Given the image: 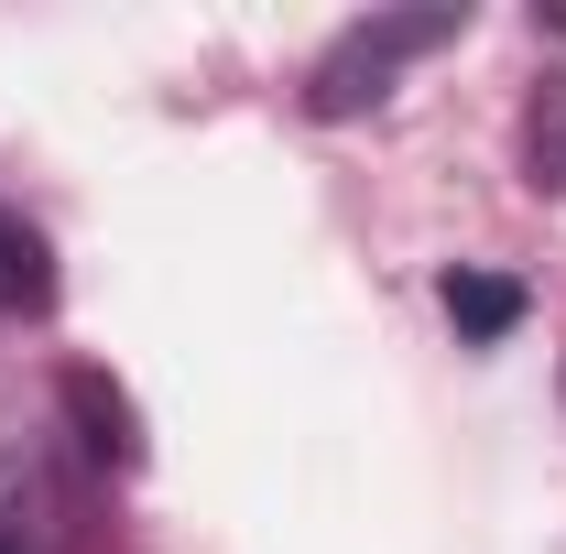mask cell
Here are the masks:
<instances>
[{
	"mask_svg": "<svg viewBox=\"0 0 566 554\" xmlns=\"http://www.w3.org/2000/svg\"><path fill=\"white\" fill-rule=\"evenodd\" d=\"M55 392H66V414H76V446H87L98 468H142V414H132V392H120L109 370H87V359H76V370L55 381Z\"/></svg>",
	"mask_w": 566,
	"mask_h": 554,
	"instance_id": "2",
	"label": "cell"
},
{
	"mask_svg": "<svg viewBox=\"0 0 566 554\" xmlns=\"http://www.w3.org/2000/svg\"><path fill=\"white\" fill-rule=\"evenodd\" d=\"M55 305V251L22 207H0V316H44Z\"/></svg>",
	"mask_w": 566,
	"mask_h": 554,
	"instance_id": "3",
	"label": "cell"
},
{
	"mask_svg": "<svg viewBox=\"0 0 566 554\" xmlns=\"http://www.w3.org/2000/svg\"><path fill=\"white\" fill-rule=\"evenodd\" d=\"M0 554H11V544H0Z\"/></svg>",
	"mask_w": 566,
	"mask_h": 554,
	"instance_id": "6",
	"label": "cell"
},
{
	"mask_svg": "<svg viewBox=\"0 0 566 554\" xmlns=\"http://www.w3.org/2000/svg\"><path fill=\"white\" fill-rule=\"evenodd\" d=\"M458 0H415V11H370V22H349L327 55H316V76H305V109L316 120H359V109H381L392 98V76L415 66V55H436V44H458Z\"/></svg>",
	"mask_w": 566,
	"mask_h": 554,
	"instance_id": "1",
	"label": "cell"
},
{
	"mask_svg": "<svg viewBox=\"0 0 566 554\" xmlns=\"http://www.w3.org/2000/svg\"><path fill=\"white\" fill-rule=\"evenodd\" d=\"M436 294H447V327H458V338H480V348L523 327V283H512V273H469V262H458Z\"/></svg>",
	"mask_w": 566,
	"mask_h": 554,
	"instance_id": "4",
	"label": "cell"
},
{
	"mask_svg": "<svg viewBox=\"0 0 566 554\" xmlns=\"http://www.w3.org/2000/svg\"><path fill=\"white\" fill-rule=\"evenodd\" d=\"M523 185L566 196V76H545V98H534V120H523Z\"/></svg>",
	"mask_w": 566,
	"mask_h": 554,
	"instance_id": "5",
	"label": "cell"
}]
</instances>
